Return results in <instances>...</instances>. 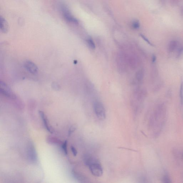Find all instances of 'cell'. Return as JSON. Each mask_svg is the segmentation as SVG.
<instances>
[{
  "label": "cell",
  "mask_w": 183,
  "mask_h": 183,
  "mask_svg": "<svg viewBox=\"0 0 183 183\" xmlns=\"http://www.w3.org/2000/svg\"><path fill=\"white\" fill-rule=\"evenodd\" d=\"M0 91L2 94L7 97L11 99H15L16 96L14 93L5 82H0Z\"/></svg>",
  "instance_id": "3"
},
{
  "label": "cell",
  "mask_w": 183,
  "mask_h": 183,
  "mask_svg": "<svg viewBox=\"0 0 183 183\" xmlns=\"http://www.w3.org/2000/svg\"><path fill=\"white\" fill-rule=\"evenodd\" d=\"M39 114L40 116H41L42 121L46 129L49 132L51 133H53V130L51 129V127L50 125H49L48 120L47 117L46 116H45V113L43 111H39Z\"/></svg>",
  "instance_id": "9"
},
{
  "label": "cell",
  "mask_w": 183,
  "mask_h": 183,
  "mask_svg": "<svg viewBox=\"0 0 183 183\" xmlns=\"http://www.w3.org/2000/svg\"><path fill=\"white\" fill-rule=\"evenodd\" d=\"M61 10L62 14L65 20L71 22L78 23L77 20L72 15L66 7L64 5H62Z\"/></svg>",
  "instance_id": "5"
},
{
  "label": "cell",
  "mask_w": 183,
  "mask_h": 183,
  "mask_svg": "<svg viewBox=\"0 0 183 183\" xmlns=\"http://www.w3.org/2000/svg\"><path fill=\"white\" fill-rule=\"evenodd\" d=\"M152 62L153 63H155L156 61V57L155 55H153L152 57Z\"/></svg>",
  "instance_id": "22"
},
{
  "label": "cell",
  "mask_w": 183,
  "mask_h": 183,
  "mask_svg": "<svg viewBox=\"0 0 183 183\" xmlns=\"http://www.w3.org/2000/svg\"><path fill=\"white\" fill-rule=\"evenodd\" d=\"M27 154L29 160L35 163L37 161V155L35 147L32 141H29L27 145Z\"/></svg>",
  "instance_id": "1"
},
{
  "label": "cell",
  "mask_w": 183,
  "mask_h": 183,
  "mask_svg": "<svg viewBox=\"0 0 183 183\" xmlns=\"http://www.w3.org/2000/svg\"><path fill=\"white\" fill-rule=\"evenodd\" d=\"M141 36L143 39L146 42L149 44L150 45L152 46H154L153 45L152 43L150 42L149 40L147 39V38H146L145 36H144L141 35Z\"/></svg>",
  "instance_id": "21"
},
{
  "label": "cell",
  "mask_w": 183,
  "mask_h": 183,
  "mask_svg": "<svg viewBox=\"0 0 183 183\" xmlns=\"http://www.w3.org/2000/svg\"><path fill=\"white\" fill-rule=\"evenodd\" d=\"M132 26L135 29L138 28L140 27V23L138 21H135L133 23Z\"/></svg>",
  "instance_id": "20"
},
{
  "label": "cell",
  "mask_w": 183,
  "mask_h": 183,
  "mask_svg": "<svg viewBox=\"0 0 183 183\" xmlns=\"http://www.w3.org/2000/svg\"><path fill=\"white\" fill-rule=\"evenodd\" d=\"M182 155H183V154Z\"/></svg>",
  "instance_id": "23"
},
{
  "label": "cell",
  "mask_w": 183,
  "mask_h": 183,
  "mask_svg": "<svg viewBox=\"0 0 183 183\" xmlns=\"http://www.w3.org/2000/svg\"><path fill=\"white\" fill-rule=\"evenodd\" d=\"M144 72L142 70H140L137 73L136 78L138 81H141L144 78Z\"/></svg>",
  "instance_id": "15"
},
{
  "label": "cell",
  "mask_w": 183,
  "mask_h": 183,
  "mask_svg": "<svg viewBox=\"0 0 183 183\" xmlns=\"http://www.w3.org/2000/svg\"><path fill=\"white\" fill-rule=\"evenodd\" d=\"M67 141L65 140L62 144V149L65 155H67L68 153L67 149Z\"/></svg>",
  "instance_id": "14"
},
{
  "label": "cell",
  "mask_w": 183,
  "mask_h": 183,
  "mask_svg": "<svg viewBox=\"0 0 183 183\" xmlns=\"http://www.w3.org/2000/svg\"><path fill=\"white\" fill-rule=\"evenodd\" d=\"M163 182L164 183H170L171 182L169 177L167 176H165L163 178Z\"/></svg>",
  "instance_id": "19"
},
{
  "label": "cell",
  "mask_w": 183,
  "mask_h": 183,
  "mask_svg": "<svg viewBox=\"0 0 183 183\" xmlns=\"http://www.w3.org/2000/svg\"><path fill=\"white\" fill-rule=\"evenodd\" d=\"M71 149L73 155H74V156H76L77 155L78 152L76 148L74 147V146H71Z\"/></svg>",
  "instance_id": "17"
},
{
  "label": "cell",
  "mask_w": 183,
  "mask_h": 183,
  "mask_svg": "<svg viewBox=\"0 0 183 183\" xmlns=\"http://www.w3.org/2000/svg\"><path fill=\"white\" fill-rule=\"evenodd\" d=\"M87 42L89 47L91 49H94L96 48V46L95 44L92 41V40L91 39H89L87 40Z\"/></svg>",
  "instance_id": "16"
},
{
  "label": "cell",
  "mask_w": 183,
  "mask_h": 183,
  "mask_svg": "<svg viewBox=\"0 0 183 183\" xmlns=\"http://www.w3.org/2000/svg\"><path fill=\"white\" fill-rule=\"evenodd\" d=\"M72 173L73 177L79 182L81 183H90V180L85 176L76 170H73Z\"/></svg>",
  "instance_id": "6"
},
{
  "label": "cell",
  "mask_w": 183,
  "mask_h": 183,
  "mask_svg": "<svg viewBox=\"0 0 183 183\" xmlns=\"http://www.w3.org/2000/svg\"><path fill=\"white\" fill-rule=\"evenodd\" d=\"M177 46V42L175 41H172L170 42L168 46V51L170 52H173L175 50Z\"/></svg>",
  "instance_id": "12"
},
{
  "label": "cell",
  "mask_w": 183,
  "mask_h": 183,
  "mask_svg": "<svg viewBox=\"0 0 183 183\" xmlns=\"http://www.w3.org/2000/svg\"><path fill=\"white\" fill-rule=\"evenodd\" d=\"M180 97L181 103L183 104V80L181 81L180 89Z\"/></svg>",
  "instance_id": "13"
},
{
  "label": "cell",
  "mask_w": 183,
  "mask_h": 183,
  "mask_svg": "<svg viewBox=\"0 0 183 183\" xmlns=\"http://www.w3.org/2000/svg\"><path fill=\"white\" fill-rule=\"evenodd\" d=\"M47 141L48 144H62L63 143L59 139L51 136H49L47 137Z\"/></svg>",
  "instance_id": "11"
},
{
  "label": "cell",
  "mask_w": 183,
  "mask_h": 183,
  "mask_svg": "<svg viewBox=\"0 0 183 183\" xmlns=\"http://www.w3.org/2000/svg\"><path fill=\"white\" fill-rule=\"evenodd\" d=\"M94 109L95 114L100 120L105 119L106 113L105 108L101 103L97 102L94 104Z\"/></svg>",
  "instance_id": "2"
},
{
  "label": "cell",
  "mask_w": 183,
  "mask_h": 183,
  "mask_svg": "<svg viewBox=\"0 0 183 183\" xmlns=\"http://www.w3.org/2000/svg\"><path fill=\"white\" fill-rule=\"evenodd\" d=\"M0 28L3 33H7L8 30V25L7 21L1 16L0 17Z\"/></svg>",
  "instance_id": "10"
},
{
  "label": "cell",
  "mask_w": 183,
  "mask_h": 183,
  "mask_svg": "<svg viewBox=\"0 0 183 183\" xmlns=\"http://www.w3.org/2000/svg\"><path fill=\"white\" fill-rule=\"evenodd\" d=\"M25 67L27 71L33 74H36L38 72V69L37 66L33 62L27 61L25 62Z\"/></svg>",
  "instance_id": "7"
},
{
  "label": "cell",
  "mask_w": 183,
  "mask_h": 183,
  "mask_svg": "<svg viewBox=\"0 0 183 183\" xmlns=\"http://www.w3.org/2000/svg\"><path fill=\"white\" fill-rule=\"evenodd\" d=\"M92 175L95 177H101L103 174V169L100 162L95 163L89 166Z\"/></svg>",
  "instance_id": "4"
},
{
  "label": "cell",
  "mask_w": 183,
  "mask_h": 183,
  "mask_svg": "<svg viewBox=\"0 0 183 183\" xmlns=\"http://www.w3.org/2000/svg\"><path fill=\"white\" fill-rule=\"evenodd\" d=\"M83 161L86 166H89L95 163L100 162L97 159L90 155H84Z\"/></svg>",
  "instance_id": "8"
},
{
  "label": "cell",
  "mask_w": 183,
  "mask_h": 183,
  "mask_svg": "<svg viewBox=\"0 0 183 183\" xmlns=\"http://www.w3.org/2000/svg\"><path fill=\"white\" fill-rule=\"evenodd\" d=\"M76 126H71L70 129H69L68 131V135L70 136V135L72 134V133L74 132L76 130Z\"/></svg>",
  "instance_id": "18"
}]
</instances>
